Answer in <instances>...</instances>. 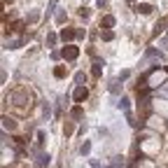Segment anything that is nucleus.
<instances>
[{
  "mask_svg": "<svg viewBox=\"0 0 168 168\" xmlns=\"http://www.w3.org/2000/svg\"><path fill=\"white\" fill-rule=\"evenodd\" d=\"M63 58H68V61H72V58H77V54H80V52H77V47H66V49H63Z\"/></svg>",
  "mask_w": 168,
  "mask_h": 168,
  "instance_id": "1",
  "label": "nucleus"
},
{
  "mask_svg": "<svg viewBox=\"0 0 168 168\" xmlns=\"http://www.w3.org/2000/svg\"><path fill=\"white\" fill-rule=\"evenodd\" d=\"M86 96H89V91L84 89V84H80V86L75 89V101H77V103H82V101H84Z\"/></svg>",
  "mask_w": 168,
  "mask_h": 168,
  "instance_id": "2",
  "label": "nucleus"
},
{
  "mask_svg": "<svg viewBox=\"0 0 168 168\" xmlns=\"http://www.w3.org/2000/svg\"><path fill=\"white\" fill-rule=\"evenodd\" d=\"M72 37H77L75 31H66V28L61 31V40H63V42H66V40H72Z\"/></svg>",
  "mask_w": 168,
  "mask_h": 168,
  "instance_id": "3",
  "label": "nucleus"
},
{
  "mask_svg": "<svg viewBox=\"0 0 168 168\" xmlns=\"http://www.w3.org/2000/svg\"><path fill=\"white\" fill-rule=\"evenodd\" d=\"M138 12H142V14H150V12H152V5H147V2L138 5Z\"/></svg>",
  "mask_w": 168,
  "mask_h": 168,
  "instance_id": "4",
  "label": "nucleus"
},
{
  "mask_svg": "<svg viewBox=\"0 0 168 168\" xmlns=\"http://www.w3.org/2000/svg\"><path fill=\"white\" fill-rule=\"evenodd\" d=\"M70 115L75 117V119H82V115H84V112H82V107L77 105V107H72V112H70Z\"/></svg>",
  "mask_w": 168,
  "mask_h": 168,
  "instance_id": "5",
  "label": "nucleus"
},
{
  "mask_svg": "<svg viewBox=\"0 0 168 168\" xmlns=\"http://www.w3.org/2000/svg\"><path fill=\"white\" fill-rule=\"evenodd\" d=\"M103 26H105V28H112V26H115V19H112V17H105V19H103Z\"/></svg>",
  "mask_w": 168,
  "mask_h": 168,
  "instance_id": "6",
  "label": "nucleus"
},
{
  "mask_svg": "<svg viewBox=\"0 0 168 168\" xmlns=\"http://www.w3.org/2000/svg\"><path fill=\"white\" fill-rule=\"evenodd\" d=\"M66 72H68L66 68H63V66H58L56 70H54V75H56V77H66Z\"/></svg>",
  "mask_w": 168,
  "mask_h": 168,
  "instance_id": "7",
  "label": "nucleus"
},
{
  "mask_svg": "<svg viewBox=\"0 0 168 168\" xmlns=\"http://www.w3.org/2000/svg\"><path fill=\"white\" fill-rule=\"evenodd\" d=\"M93 77H101V63H93Z\"/></svg>",
  "mask_w": 168,
  "mask_h": 168,
  "instance_id": "8",
  "label": "nucleus"
},
{
  "mask_svg": "<svg viewBox=\"0 0 168 168\" xmlns=\"http://www.w3.org/2000/svg\"><path fill=\"white\" fill-rule=\"evenodd\" d=\"M101 37L103 40H112V31H101Z\"/></svg>",
  "mask_w": 168,
  "mask_h": 168,
  "instance_id": "9",
  "label": "nucleus"
},
{
  "mask_svg": "<svg viewBox=\"0 0 168 168\" xmlns=\"http://www.w3.org/2000/svg\"><path fill=\"white\" fill-rule=\"evenodd\" d=\"M5 128H14V119H7V117H5Z\"/></svg>",
  "mask_w": 168,
  "mask_h": 168,
  "instance_id": "10",
  "label": "nucleus"
},
{
  "mask_svg": "<svg viewBox=\"0 0 168 168\" xmlns=\"http://www.w3.org/2000/svg\"><path fill=\"white\" fill-rule=\"evenodd\" d=\"M37 164H40V166H47V164H49V156H40V161H37Z\"/></svg>",
  "mask_w": 168,
  "mask_h": 168,
  "instance_id": "11",
  "label": "nucleus"
},
{
  "mask_svg": "<svg viewBox=\"0 0 168 168\" xmlns=\"http://www.w3.org/2000/svg\"><path fill=\"white\" fill-rule=\"evenodd\" d=\"M89 150H91V145H89V142H84V145H82V154H86Z\"/></svg>",
  "mask_w": 168,
  "mask_h": 168,
  "instance_id": "12",
  "label": "nucleus"
}]
</instances>
